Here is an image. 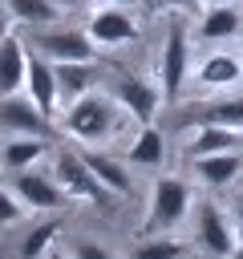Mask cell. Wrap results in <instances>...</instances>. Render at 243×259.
Listing matches in <instances>:
<instances>
[{"label": "cell", "mask_w": 243, "mask_h": 259, "mask_svg": "<svg viewBox=\"0 0 243 259\" xmlns=\"http://www.w3.org/2000/svg\"><path fill=\"white\" fill-rule=\"evenodd\" d=\"M57 182H61L65 194H73V198H89L93 206L109 210V186L89 170V162H85L81 154H73V150H57Z\"/></svg>", "instance_id": "obj_2"}, {"label": "cell", "mask_w": 243, "mask_h": 259, "mask_svg": "<svg viewBox=\"0 0 243 259\" xmlns=\"http://www.w3.org/2000/svg\"><path fill=\"white\" fill-rule=\"evenodd\" d=\"M0 125L8 134H28V138H53V117L32 101V97H4L0 101Z\"/></svg>", "instance_id": "obj_6"}, {"label": "cell", "mask_w": 243, "mask_h": 259, "mask_svg": "<svg viewBox=\"0 0 243 259\" xmlns=\"http://www.w3.org/2000/svg\"><path fill=\"white\" fill-rule=\"evenodd\" d=\"M61 219H45L40 227H32L28 235H24V243H20V259H45V251H49V243L61 235Z\"/></svg>", "instance_id": "obj_20"}, {"label": "cell", "mask_w": 243, "mask_h": 259, "mask_svg": "<svg viewBox=\"0 0 243 259\" xmlns=\"http://www.w3.org/2000/svg\"><path fill=\"white\" fill-rule=\"evenodd\" d=\"M113 4H122V0H113Z\"/></svg>", "instance_id": "obj_34"}, {"label": "cell", "mask_w": 243, "mask_h": 259, "mask_svg": "<svg viewBox=\"0 0 243 259\" xmlns=\"http://www.w3.org/2000/svg\"><path fill=\"white\" fill-rule=\"evenodd\" d=\"M12 194H16L12 186H4V190H0V223H4V227L20 219V202H12Z\"/></svg>", "instance_id": "obj_25"}, {"label": "cell", "mask_w": 243, "mask_h": 259, "mask_svg": "<svg viewBox=\"0 0 243 259\" xmlns=\"http://www.w3.org/2000/svg\"><path fill=\"white\" fill-rule=\"evenodd\" d=\"M126 158H130V162H142V166H158V162H162V134L146 125V130L134 138V146H130Z\"/></svg>", "instance_id": "obj_23"}, {"label": "cell", "mask_w": 243, "mask_h": 259, "mask_svg": "<svg viewBox=\"0 0 243 259\" xmlns=\"http://www.w3.org/2000/svg\"><path fill=\"white\" fill-rule=\"evenodd\" d=\"M239 166H243L239 150H231V154H211V158H194V170H198V178H202L207 186H227V182L239 174Z\"/></svg>", "instance_id": "obj_16"}, {"label": "cell", "mask_w": 243, "mask_h": 259, "mask_svg": "<svg viewBox=\"0 0 243 259\" xmlns=\"http://www.w3.org/2000/svg\"><path fill=\"white\" fill-rule=\"evenodd\" d=\"M4 8L24 24H53L57 20V4L53 0H4Z\"/></svg>", "instance_id": "obj_21"}, {"label": "cell", "mask_w": 243, "mask_h": 259, "mask_svg": "<svg viewBox=\"0 0 243 259\" xmlns=\"http://www.w3.org/2000/svg\"><path fill=\"white\" fill-rule=\"evenodd\" d=\"M190 206V190L182 178H170L162 174L154 182V198H150V214H146V235H158L166 227H178V219L186 214Z\"/></svg>", "instance_id": "obj_4"}, {"label": "cell", "mask_w": 243, "mask_h": 259, "mask_svg": "<svg viewBox=\"0 0 243 259\" xmlns=\"http://www.w3.org/2000/svg\"><path fill=\"white\" fill-rule=\"evenodd\" d=\"M109 97L113 101H122L142 125H150L154 121V113H158V101H162V93L150 85V81H142V77H134L130 69H122L117 61H113V69H109Z\"/></svg>", "instance_id": "obj_3"}, {"label": "cell", "mask_w": 243, "mask_h": 259, "mask_svg": "<svg viewBox=\"0 0 243 259\" xmlns=\"http://www.w3.org/2000/svg\"><path fill=\"white\" fill-rule=\"evenodd\" d=\"M231 259H243V247H239V251H235V255H231Z\"/></svg>", "instance_id": "obj_32"}, {"label": "cell", "mask_w": 243, "mask_h": 259, "mask_svg": "<svg viewBox=\"0 0 243 259\" xmlns=\"http://www.w3.org/2000/svg\"><path fill=\"white\" fill-rule=\"evenodd\" d=\"M174 125H227V130H243V97L186 105V109L174 113Z\"/></svg>", "instance_id": "obj_9"}, {"label": "cell", "mask_w": 243, "mask_h": 259, "mask_svg": "<svg viewBox=\"0 0 243 259\" xmlns=\"http://www.w3.org/2000/svg\"><path fill=\"white\" fill-rule=\"evenodd\" d=\"M28 45L53 61H93V36L81 28H49L40 24V32H28Z\"/></svg>", "instance_id": "obj_5"}, {"label": "cell", "mask_w": 243, "mask_h": 259, "mask_svg": "<svg viewBox=\"0 0 243 259\" xmlns=\"http://www.w3.org/2000/svg\"><path fill=\"white\" fill-rule=\"evenodd\" d=\"M28 97L53 117L61 105V85H57V65H49L45 53H28Z\"/></svg>", "instance_id": "obj_10"}, {"label": "cell", "mask_w": 243, "mask_h": 259, "mask_svg": "<svg viewBox=\"0 0 243 259\" xmlns=\"http://www.w3.org/2000/svg\"><path fill=\"white\" fill-rule=\"evenodd\" d=\"M142 4H146V8H154V12H158V8H170V4H174V0H142Z\"/></svg>", "instance_id": "obj_28"}, {"label": "cell", "mask_w": 243, "mask_h": 259, "mask_svg": "<svg viewBox=\"0 0 243 259\" xmlns=\"http://www.w3.org/2000/svg\"><path fill=\"white\" fill-rule=\"evenodd\" d=\"M194 231H198V247H202L211 259H231V255L239 251L235 231L227 227V219H223V210H219L215 202H202V206L194 210Z\"/></svg>", "instance_id": "obj_7"}, {"label": "cell", "mask_w": 243, "mask_h": 259, "mask_svg": "<svg viewBox=\"0 0 243 259\" xmlns=\"http://www.w3.org/2000/svg\"><path fill=\"white\" fill-rule=\"evenodd\" d=\"M45 259H65V255H61V251H49V255H45Z\"/></svg>", "instance_id": "obj_30"}, {"label": "cell", "mask_w": 243, "mask_h": 259, "mask_svg": "<svg viewBox=\"0 0 243 259\" xmlns=\"http://www.w3.org/2000/svg\"><path fill=\"white\" fill-rule=\"evenodd\" d=\"M239 12L231 8V4H215L207 16H202V24H198V32L207 36V40H227V36H235L239 32Z\"/></svg>", "instance_id": "obj_18"}, {"label": "cell", "mask_w": 243, "mask_h": 259, "mask_svg": "<svg viewBox=\"0 0 243 259\" xmlns=\"http://www.w3.org/2000/svg\"><path fill=\"white\" fill-rule=\"evenodd\" d=\"M61 4H81V0H61Z\"/></svg>", "instance_id": "obj_33"}, {"label": "cell", "mask_w": 243, "mask_h": 259, "mask_svg": "<svg viewBox=\"0 0 243 259\" xmlns=\"http://www.w3.org/2000/svg\"><path fill=\"white\" fill-rule=\"evenodd\" d=\"M73 259H113L101 243H89V239H81L77 247H73Z\"/></svg>", "instance_id": "obj_26"}, {"label": "cell", "mask_w": 243, "mask_h": 259, "mask_svg": "<svg viewBox=\"0 0 243 259\" xmlns=\"http://www.w3.org/2000/svg\"><path fill=\"white\" fill-rule=\"evenodd\" d=\"M186 255V243L178 239H146L130 251V259H182Z\"/></svg>", "instance_id": "obj_24"}, {"label": "cell", "mask_w": 243, "mask_h": 259, "mask_svg": "<svg viewBox=\"0 0 243 259\" xmlns=\"http://www.w3.org/2000/svg\"><path fill=\"white\" fill-rule=\"evenodd\" d=\"M65 134L69 138H81V142H105L109 134H117L113 101H105L97 93H85L81 101H73L65 109Z\"/></svg>", "instance_id": "obj_1"}, {"label": "cell", "mask_w": 243, "mask_h": 259, "mask_svg": "<svg viewBox=\"0 0 243 259\" xmlns=\"http://www.w3.org/2000/svg\"><path fill=\"white\" fill-rule=\"evenodd\" d=\"M85 162H89V170L113 190V194H126L130 190V174L122 170V162H113V158H105V154H81Z\"/></svg>", "instance_id": "obj_19"}, {"label": "cell", "mask_w": 243, "mask_h": 259, "mask_svg": "<svg viewBox=\"0 0 243 259\" xmlns=\"http://www.w3.org/2000/svg\"><path fill=\"white\" fill-rule=\"evenodd\" d=\"M186 57H190L186 28L174 20L166 28V45H162V101H178L182 81H186Z\"/></svg>", "instance_id": "obj_8"}, {"label": "cell", "mask_w": 243, "mask_h": 259, "mask_svg": "<svg viewBox=\"0 0 243 259\" xmlns=\"http://www.w3.org/2000/svg\"><path fill=\"white\" fill-rule=\"evenodd\" d=\"M239 77H243V65H239L235 57H227V53H215V57H207V61L198 65V81L211 85V89H227V85H235Z\"/></svg>", "instance_id": "obj_17"}, {"label": "cell", "mask_w": 243, "mask_h": 259, "mask_svg": "<svg viewBox=\"0 0 243 259\" xmlns=\"http://www.w3.org/2000/svg\"><path fill=\"white\" fill-rule=\"evenodd\" d=\"M207 4H211V8H215V4H227V0H207Z\"/></svg>", "instance_id": "obj_31"}, {"label": "cell", "mask_w": 243, "mask_h": 259, "mask_svg": "<svg viewBox=\"0 0 243 259\" xmlns=\"http://www.w3.org/2000/svg\"><path fill=\"white\" fill-rule=\"evenodd\" d=\"M97 45H130L134 36H138V24H134V16L130 12H122V8H97L93 16H89V28H85Z\"/></svg>", "instance_id": "obj_11"}, {"label": "cell", "mask_w": 243, "mask_h": 259, "mask_svg": "<svg viewBox=\"0 0 243 259\" xmlns=\"http://www.w3.org/2000/svg\"><path fill=\"white\" fill-rule=\"evenodd\" d=\"M12 190H16L28 206H36V210H57V206L65 202L61 182H53V178H45V174H24V170H16Z\"/></svg>", "instance_id": "obj_13"}, {"label": "cell", "mask_w": 243, "mask_h": 259, "mask_svg": "<svg viewBox=\"0 0 243 259\" xmlns=\"http://www.w3.org/2000/svg\"><path fill=\"white\" fill-rule=\"evenodd\" d=\"M239 146H243L239 130H227V125H198V134L190 138L186 154H190V158H211V154H231V150H239Z\"/></svg>", "instance_id": "obj_15"}, {"label": "cell", "mask_w": 243, "mask_h": 259, "mask_svg": "<svg viewBox=\"0 0 243 259\" xmlns=\"http://www.w3.org/2000/svg\"><path fill=\"white\" fill-rule=\"evenodd\" d=\"M174 4H178V8H186V12H198V8H202V0H174Z\"/></svg>", "instance_id": "obj_27"}, {"label": "cell", "mask_w": 243, "mask_h": 259, "mask_svg": "<svg viewBox=\"0 0 243 259\" xmlns=\"http://www.w3.org/2000/svg\"><path fill=\"white\" fill-rule=\"evenodd\" d=\"M20 85H28V49L20 45L16 32H8L0 40V93L12 97L20 93Z\"/></svg>", "instance_id": "obj_12"}, {"label": "cell", "mask_w": 243, "mask_h": 259, "mask_svg": "<svg viewBox=\"0 0 243 259\" xmlns=\"http://www.w3.org/2000/svg\"><path fill=\"white\" fill-rule=\"evenodd\" d=\"M57 85H61V101H65V105L81 101V97L97 85L93 61H61V65H57Z\"/></svg>", "instance_id": "obj_14"}, {"label": "cell", "mask_w": 243, "mask_h": 259, "mask_svg": "<svg viewBox=\"0 0 243 259\" xmlns=\"http://www.w3.org/2000/svg\"><path fill=\"white\" fill-rule=\"evenodd\" d=\"M235 214H239V223H243V198H239V202H235Z\"/></svg>", "instance_id": "obj_29"}, {"label": "cell", "mask_w": 243, "mask_h": 259, "mask_svg": "<svg viewBox=\"0 0 243 259\" xmlns=\"http://www.w3.org/2000/svg\"><path fill=\"white\" fill-rule=\"evenodd\" d=\"M40 154H45V138H12V142H4V166L8 170H24Z\"/></svg>", "instance_id": "obj_22"}]
</instances>
